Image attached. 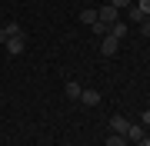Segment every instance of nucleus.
Wrapping results in <instances>:
<instances>
[{
	"instance_id": "6e6552de",
	"label": "nucleus",
	"mask_w": 150,
	"mask_h": 146,
	"mask_svg": "<svg viewBox=\"0 0 150 146\" xmlns=\"http://www.w3.org/2000/svg\"><path fill=\"white\" fill-rule=\"evenodd\" d=\"M80 23H97V10H80Z\"/></svg>"
},
{
	"instance_id": "9b49d317",
	"label": "nucleus",
	"mask_w": 150,
	"mask_h": 146,
	"mask_svg": "<svg viewBox=\"0 0 150 146\" xmlns=\"http://www.w3.org/2000/svg\"><path fill=\"white\" fill-rule=\"evenodd\" d=\"M134 7H137V10H140V13H144V17H150V0H137V3H134Z\"/></svg>"
},
{
	"instance_id": "7ed1b4c3",
	"label": "nucleus",
	"mask_w": 150,
	"mask_h": 146,
	"mask_svg": "<svg viewBox=\"0 0 150 146\" xmlns=\"http://www.w3.org/2000/svg\"><path fill=\"white\" fill-rule=\"evenodd\" d=\"M117 50H120V40H117V37H110V33H103V43H100V53H103V57H113V53H117Z\"/></svg>"
},
{
	"instance_id": "6ab92c4d",
	"label": "nucleus",
	"mask_w": 150,
	"mask_h": 146,
	"mask_svg": "<svg viewBox=\"0 0 150 146\" xmlns=\"http://www.w3.org/2000/svg\"><path fill=\"white\" fill-rule=\"evenodd\" d=\"M147 20H150V17H147Z\"/></svg>"
},
{
	"instance_id": "f3484780",
	"label": "nucleus",
	"mask_w": 150,
	"mask_h": 146,
	"mask_svg": "<svg viewBox=\"0 0 150 146\" xmlns=\"http://www.w3.org/2000/svg\"><path fill=\"white\" fill-rule=\"evenodd\" d=\"M137 146H150V140H147V136H140V140H137Z\"/></svg>"
},
{
	"instance_id": "39448f33",
	"label": "nucleus",
	"mask_w": 150,
	"mask_h": 146,
	"mask_svg": "<svg viewBox=\"0 0 150 146\" xmlns=\"http://www.w3.org/2000/svg\"><path fill=\"white\" fill-rule=\"evenodd\" d=\"M107 33H110V37H117V40H123V37H127V23H123V20H113Z\"/></svg>"
},
{
	"instance_id": "423d86ee",
	"label": "nucleus",
	"mask_w": 150,
	"mask_h": 146,
	"mask_svg": "<svg viewBox=\"0 0 150 146\" xmlns=\"http://www.w3.org/2000/svg\"><path fill=\"white\" fill-rule=\"evenodd\" d=\"M80 103H83V106H97V103H100V93H97V90H83L80 93Z\"/></svg>"
},
{
	"instance_id": "f03ea898",
	"label": "nucleus",
	"mask_w": 150,
	"mask_h": 146,
	"mask_svg": "<svg viewBox=\"0 0 150 146\" xmlns=\"http://www.w3.org/2000/svg\"><path fill=\"white\" fill-rule=\"evenodd\" d=\"M4 47H7V53H10V57H20V53H23V47H27V37H10Z\"/></svg>"
},
{
	"instance_id": "2eb2a0df",
	"label": "nucleus",
	"mask_w": 150,
	"mask_h": 146,
	"mask_svg": "<svg viewBox=\"0 0 150 146\" xmlns=\"http://www.w3.org/2000/svg\"><path fill=\"white\" fill-rule=\"evenodd\" d=\"M140 33H144V37H150V20H144V23H140Z\"/></svg>"
},
{
	"instance_id": "dca6fc26",
	"label": "nucleus",
	"mask_w": 150,
	"mask_h": 146,
	"mask_svg": "<svg viewBox=\"0 0 150 146\" xmlns=\"http://www.w3.org/2000/svg\"><path fill=\"white\" fill-rule=\"evenodd\" d=\"M140 119H144V126H150V110H144V116H140Z\"/></svg>"
},
{
	"instance_id": "20e7f679",
	"label": "nucleus",
	"mask_w": 150,
	"mask_h": 146,
	"mask_svg": "<svg viewBox=\"0 0 150 146\" xmlns=\"http://www.w3.org/2000/svg\"><path fill=\"white\" fill-rule=\"evenodd\" d=\"M110 130L117 133V136H127V133H130V119H123V116H113V119H110Z\"/></svg>"
},
{
	"instance_id": "f8f14e48",
	"label": "nucleus",
	"mask_w": 150,
	"mask_h": 146,
	"mask_svg": "<svg viewBox=\"0 0 150 146\" xmlns=\"http://www.w3.org/2000/svg\"><path fill=\"white\" fill-rule=\"evenodd\" d=\"M130 20H134V23H144V20H147V17H144V13H140V10H137V7H130Z\"/></svg>"
},
{
	"instance_id": "1a4fd4ad",
	"label": "nucleus",
	"mask_w": 150,
	"mask_h": 146,
	"mask_svg": "<svg viewBox=\"0 0 150 146\" xmlns=\"http://www.w3.org/2000/svg\"><path fill=\"white\" fill-rule=\"evenodd\" d=\"M107 146H127V136H117V133H110V136H107Z\"/></svg>"
},
{
	"instance_id": "ddd939ff",
	"label": "nucleus",
	"mask_w": 150,
	"mask_h": 146,
	"mask_svg": "<svg viewBox=\"0 0 150 146\" xmlns=\"http://www.w3.org/2000/svg\"><path fill=\"white\" fill-rule=\"evenodd\" d=\"M110 3H113V7L120 10V7H134V0H110Z\"/></svg>"
},
{
	"instance_id": "a211bd4d",
	"label": "nucleus",
	"mask_w": 150,
	"mask_h": 146,
	"mask_svg": "<svg viewBox=\"0 0 150 146\" xmlns=\"http://www.w3.org/2000/svg\"><path fill=\"white\" fill-rule=\"evenodd\" d=\"M103 3H110V0H103Z\"/></svg>"
},
{
	"instance_id": "9d476101",
	"label": "nucleus",
	"mask_w": 150,
	"mask_h": 146,
	"mask_svg": "<svg viewBox=\"0 0 150 146\" xmlns=\"http://www.w3.org/2000/svg\"><path fill=\"white\" fill-rule=\"evenodd\" d=\"M140 136H144V130H140V126H134V123H130V133H127V140H134V143H137Z\"/></svg>"
},
{
	"instance_id": "f257e3e1",
	"label": "nucleus",
	"mask_w": 150,
	"mask_h": 146,
	"mask_svg": "<svg viewBox=\"0 0 150 146\" xmlns=\"http://www.w3.org/2000/svg\"><path fill=\"white\" fill-rule=\"evenodd\" d=\"M97 20H100V23H103V27H107V30H110V23H113V20H117V7H113V3H103V7H100V10H97Z\"/></svg>"
},
{
	"instance_id": "4468645a",
	"label": "nucleus",
	"mask_w": 150,
	"mask_h": 146,
	"mask_svg": "<svg viewBox=\"0 0 150 146\" xmlns=\"http://www.w3.org/2000/svg\"><path fill=\"white\" fill-rule=\"evenodd\" d=\"M7 40H10V33H7V27H0V47H4Z\"/></svg>"
},
{
	"instance_id": "0eeeda50",
	"label": "nucleus",
	"mask_w": 150,
	"mask_h": 146,
	"mask_svg": "<svg viewBox=\"0 0 150 146\" xmlns=\"http://www.w3.org/2000/svg\"><path fill=\"white\" fill-rule=\"evenodd\" d=\"M64 93H67L70 100H80V93H83V90H80V83H67V87H64Z\"/></svg>"
}]
</instances>
